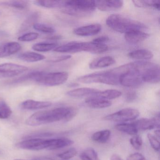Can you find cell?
Listing matches in <instances>:
<instances>
[{"label":"cell","mask_w":160,"mask_h":160,"mask_svg":"<svg viewBox=\"0 0 160 160\" xmlns=\"http://www.w3.org/2000/svg\"><path fill=\"white\" fill-rule=\"evenodd\" d=\"M127 160H146L144 155L138 152L132 153L128 156Z\"/></svg>","instance_id":"obj_35"},{"label":"cell","mask_w":160,"mask_h":160,"mask_svg":"<svg viewBox=\"0 0 160 160\" xmlns=\"http://www.w3.org/2000/svg\"><path fill=\"white\" fill-rule=\"evenodd\" d=\"M102 26L99 24H91L76 28L73 30L76 35L80 36H91L96 35L101 32Z\"/></svg>","instance_id":"obj_10"},{"label":"cell","mask_w":160,"mask_h":160,"mask_svg":"<svg viewBox=\"0 0 160 160\" xmlns=\"http://www.w3.org/2000/svg\"><path fill=\"white\" fill-rule=\"evenodd\" d=\"M57 46L58 44L55 43H38L33 45L32 48L37 52H47L55 49Z\"/></svg>","instance_id":"obj_25"},{"label":"cell","mask_w":160,"mask_h":160,"mask_svg":"<svg viewBox=\"0 0 160 160\" xmlns=\"http://www.w3.org/2000/svg\"><path fill=\"white\" fill-rule=\"evenodd\" d=\"M95 8V1H66L65 6L62 12L76 17H86L92 14Z\"/></svg>","instance_id":"obj_3"},{"label":"cell","mask_w":160,"mask_h":160,"mask_svg":"<svg viewBox=\"0 0 160 160\" xmlns=\"http://www.w3.org/2000/svg\"><path fill=\"white\" fill-rule=\"evenodd\" d=\"M14 160H23V159H14ZM42 160V159H39V160Z\"/></svg>","instance_id":"obj_43"},{"label":"cell","mask_w":160,"mask_h":160,"mask_svg":"<svg viewBox=\"0 0 160 160\" xmlns=\"http://www.w3.org/2000/svg\"><path fill=\"white\" fill-rule=\"evenodd\" d=\"M12 110L5 101H0V119H6L12 115Z\"/></svg>","instance_id":"obj_28"},{"label":"cell","mask_w":160,"mask_h":160,"mask_svg":"<svg viewBox=\"0 0 160 160\" xmlns=\"http://www.w3.org/2000/svg\"><path fill=\"white\" fill-rule=\"evenodd\" d=\"M138 110L133 108H125L117 112L109 114L103 118L105 120L115 122H126L131 121L138 118L139 116Z\"/></svg>","instance_id":"obj_6"},{"label":"cell","mask_w":160,"mask_h":160,"mask_svg":"<svg viewBox=\"0 0 160 160\" xmlns=\"http://www.w3.org/2000/svg\"><path fill=\"white\" fill-rule=\"evenodd\" d=\"M39 34L36 32H31L23 34L18 37V40L21 42H30L38 39Z\"/></svg>","instance_id":"obj_31"},{"label":"cell","mask_w":160,"mask_h":160,"mask_svg":"<svg viewBox=\"0 0 160 160\" xmlns=\"http://www.w3.org/2000/svg\"><path fill=\"white\" fill-rule=\"evenodd\" d=\"M116 62L114 58L110 56H105L95 59L89 64V68L91 69L106 68L113 65Z\"/></svg>","instance_id":"obj_16"},{"label":"cell","mask_w":160,"mask_h":160,"mask_svg":"<svg viewBox=\"0 0 160 160\" xmlns=\"http://www.w3.org/2000/svg\"><path fill=\"white\" fill-rule=\"evenodd\" d=\"M0 5L8 6L16 9H26L29 6V3L26 1H11L1 2H0Z\"/></svg>","instance_id":"obj_26"},{"label":"cell","mask_w":160,"mask_h":160,"mask_svg":"<svg viewBox=\"0 0 160 160\" xmlns=\"http://www.w3.org/2000/svg\"><path fill=\"white\" fill-rule=\"evenodd\" d=\"M77 113V109L73 107L38 111L28 118L26 123L30 126H36L59 121L67 122L73 118Z\"/></svg>","instance_id":"obj_1"},{"label":"cell","mask_w":160,"mask_h":160,"mask_svg":"<svg viewBox=\"0 0 160 160\" xmlns=\"http://www.w3.org/2000/svg\"><path fill=\"white\" fill-rule=\"evenodd\" d=\"M137 95L136 92L129 91L126 93L125 95V99L126 102H132L136 99Z\"/></svg>","instance_id":"obj_34"},{"label":"cell","mask_w":160,"mask_h":160,"mask_svg":"<svg viewBox=\"0 0 160 160\" xmlns=\"http://www.w3.org/2000/svg\"><path fill=\"white\" fill-rule=\"evenodd\" d=\"M110 160H123V159L117 154H113L110 157Z\"/></svg>","instance_id":"obj_38"},{"label":"cell","mask_w":160,"mask_h":160,"mask_svg":"<svg viewBox=\"0 0 160 160\" xmlns=\"http://www.w3.org/2000/svg\"><path fill=\"white\" fill-rule=\"evenodd\" d=\"M33 28L40 32L52 34L55 32L54 28L45 24L41 23H35L33 25Z\"/></svg>","instance_id":"obj_29"},{"label":"cell","mask_w":160,"mask_h":160,"mask_svg":"<svg viewBox=\"0 0 160 160\" xmlns=\"http://www.w3.org/2000/svg\"><path fill=\"white\" fill-rule=\"evenodd\" d=\"M51 105L52 103L50 102L28 100L23 102L20 104V107L24 110H33L46 108Z\"/></svg>","instance_id":"obj_15"},{"label":"cell","mask_w":160,"mask_h":160,"mask_svg":"<svg viewBox=\"0 0 160 160\" xmlns=\"http://www.w3.org/2000/svg\"><path fill=\"white\" fill-rule=\"evenodd\" d=\"M137 129L141 131L150 130L160 127V117L158 114L153 118H141L133 122Z\"/></svg>","instance_id":"obj_8"},{"label":"cell","mask_w":160,"mask_h":160,"mask_svg":"<svg viewBox=\"0 0 160 160\" xmlns=\"http://www.w3.org/2000/svg\"><path fill=\"white\" fill-rule=\"evenodd\" d=\"M77 153V151L75 148H71L66 151L58 154V156L63 160H68L75 157Z\"/></svg>","instance_id":"obj_30"},{"label":"cell","mask_w":160,"mask_h":160,"mask_svg":"<svg viewBox=\"0 0 160 160\" xmlns=\"http://www.w3.org/2000/svg\"><path fill=\"white\" fill-rule=\"evenodd\" d=\"M95 7L103 12H110L119 10L123 6L122 1H95Z\"/></svg>","instance_id":"obj_9"},{"label":"cell","mask_w":160,"mask_h":160,"mask_svg":"<svg viewBox=\"0 0 160 160\" xmlns=\"http://www.w3.org/2000/svg\"><path fill=\"white\" fill-rule=\"evenodd\" d=\"M18 58L27 62H34L43 60L46 58L42 54L33 52H24L19 54Z\"/></svg>","instance_id":"obj_19"},{"label":"cell","mask_w":160,"mask_h":160,"mask_svg":"<svg viewBox=\"0 0 160 160\" xmlns=\"http://www.w3.org/2000/svg\"><path fill=\"white\" fill-rule=\"evenodd\" d=\"M35 4L47 8H64L66 1H36Z\"/></svg>","instance_id":"obj_23"},{"label":"cell","mask_w":160,"mask_h":160,"mask_svg":"<svg viewBox=\"0 0 160 160\" xmlns=\"http://www.w3.org/2000/svg\"><path fill=\"white\" fill-rule=\"evenodd\" d=\"M115 128L119 132L130 135H136L138 130L133 123H119L115 125Z\"/></svg>","instance_id":"obj_20"},{"label":"cell","mask_w":160,"mask_h":160,"mask_svg":"<svg viewBox=\"0 0 160 160\" xmlns=\"http://www.w3.org/2000/svg\"><path fill=\"white\" fill-rule=\"evenodd\" d=\"M71 58V56L70 55H63V56L57 57L56 58L50 61V62H60L63 61L67 60Z\"/></svg>","instance_id":"obj_37"},{"label":"cell","mask_w":160,"mask_h":160,"mask_svg":"<svg viewBox=\"0 0 160 160\" xmlns=\"http://www.w3.org/2000/svg\"><path fill=\"white\" fill-rule=\"evenodd\" d=\"M128 57L132 59L137 60H147L151 59L153 57L151 51L148 49H139L133 50L129 53Z\"/></svg>","instance_id":"obj_18"},{"label":"cell","mask_w":160,"mask_h":160,"mask_svg":"<svg viewBox=\"0 0 160 160\" xmlns=\"http://www.w3.org/2000/svg\"><path fill=\"white\" fill-rule=\"evenodd\" d=\"M83 42H72L57 47L54 51L60 53H74L82 52Z\"/></svg>","instance_id":"obj_13"},{"label":"cell","mask_w":160,"mask_h":160,"mask_svg":"<svg viewBox=\"0 0 160 160\" xmlns=\"http://www.w3.org/2000/svg\"><path fill=\"white\" fill-rule=\"evenodd\" d=\"M147 137L152 148L156 151H159L160 144L158 138L150 133L148 134Z\"/></svg>","instance_id":"obj_33"},{"label":"cell","mask_w":160,"mask_h":160,"mask_svg":"<svg viewBox=\"0 0 160 160\" xmlns=\"http://www.w3.org/2000/svg\"><path fill=\"white\" fill-rule=\"evenodd\" d=\"M19 43L15 42H5L0 45V58H4L14 55L21 49Z\"/></svg>","instance_id":"obj_12"},{"label":"cell","mask_w":160,"mask_h":160,"mask_svg":"<svg viewBox=\"0 0 160 160\" xmlns=\"http://www.w3.org/2000/svg\"><path fill=\"white\" fill-rule=\"evenodd\" d=\"M68 78L69 74L67 72L47 73L42 72L36 82L44 86L53 87L65 83Z\"/></svg>","instance_id":"obj_5"},{"label":"cell","mask_w":160,"mask_h":160,"mask_svg":"<svg viewBox=\"0 0 160 160\" xmlns=\"http://www.w3.org/2000/svg\"><path fill=\"white\" fill-rule=\"evenodd\" d=\"M100 90L96 89L88 88H81L69 91L66 94L70 97H82L85 96H92L98 93Z\"/></svg>","instance_id":"obj_17"},{"label":"cell","mask_w":160,"mask_h":160,"mask_svg":"<svg viewBox=\"0 0 160 160\" xmlns=\"http://www.w3.org/2000/svg\"><path fill=\"white\" fill-rule=\"evenodd\" d=\"M135 6L139 8L141 7H152L157 9L158 11L160 9V1L157 0H138L132 1Z\"/></svg>","instance_id":"obj_24"},{"label":"cell","mask_w":160,"mask_h":160,"mask_svg":"<svg viewBox=\"0 0 160 160\" xmlns=\"http://www.w3.org/2000/svg\"><path fill=\"white\" fill-rule=\"evenodd\" d=\"M130 143L134 148L136 150L140 149L143 144V140L140 136L135 135L130 140Z\"/></svg>","instance_id":"obj_32"},{"label":"cell","mask_w":160,"mask_h":160,"mask_svg":"<svg viewBox=\"0 0 160 160\" xmlns=\"http://www.w3.org/2000/svg\"><path fill=\"white\" fill-rule=\"evenodd\" d=\"M85 103L89 107L95 109L107 108L112 105V103L110 101L94 95L89 96L86 99Z\"/></svg>","instance_id":"obj_14"},{"label":"cell","mask_w":160,"mask_h":160,"mask_svg":"<svg viewBox=\"0 0 160 160\" xmlns=\"http://www.w3.org/2000/svg\"><path fill=\"white\" fill-rule=\"evenodd\" d=\"M111 132L109 130H103L94 133L91 136V139L94 142L104 144L109 140Z\"/></svg>","instance_id":"obj_21"},{"label":"cell","mask_w":160,"mask_h":160,"mask_svg":"<svg viewBox=\"0 0 160 160\" xmlns=\"http://www.w3.org/2000/svg\"><path fill=\"white\" fill-rule=\"evenodd\" d=\"M81 160H100L96 151L92 148H88L80 154Z\"/></svg>","instance_id":"obj_27"},{"label":"cell","mask_w":160,"mask_h":160,"mask_svg":"<svg viewBox=\"0 0 160 160\" xmlns=\"http://www.w3.org/2000/svg\"><path fill=\"white\" fill-rule=\"evenodd\" d=\"M149 37V34L148 33L138 30L131 31L124 34L125 41L132 44H135L143 42Z\"/></svg>","instance_id":"obj_11"},{"label":"cell","mask_w":160,"mask_h":160,"mask_svg":"<svg viewBox=\"0 0 160 160\" xmlns=\"http://www.w3.org/2000/svg\"><path fill=\"white\" fill-rule=\"evenodd\" d=\"M78 86H79V84L77 83H72L69 85V87L71 88H75Z\"/></svg>","instance_id":"obj_41"},{"label":"cell","mask_w":160,"mask_h":160,"mask_svg":"<svg viewBox=\"0 0 160 160\" xmlns=\"http://www.w3.org/2000/svg\"><path fill=\"white\" fill-rule=\"evenodd\" d=\"M57 138L44 139L39 138H32L20 141L16 144V147L18 148L32 151L57 150Z\"/></svg>","instance_id":"obj_4"},{"label":"cell","mask_w":160,"mask_h":160,"mask_svg":"<svg viewBox=\"0 0 160 160\" xmlns=\"http://www.w3.org/2000/svg\"><path fill=\"white\" fill-rule=\"evenodd\" d=\"M109 39L108 37L105 36H101L98 38L94 39L93 41H92L94 43L100 44H105L106 43L109 41Z\"/></svg>","instance_id":"obj_36"},{"label":"cell","mask_w":160,"mask_h":160,"mask_svg":"<svg viewBox=\"0 0 160 160\" xmlns=\"http://www.w3.org/2000/svg\"><path fill=\"white\" fill-rule=\"evenodd\" d=\"M107 25L111 29L120 33H125L134 30L143 31L147 27L143 23L120 14H112L106 20Z\"/></svg>","instance_id":"obj_2"},{"label":"cell","mask_w":160,"mask_h":160,"mask_svg":"<svg viewBox=\"0 0 160 160\" xmlns=\"http://www.w3.org/2000/svg\"><path fill=\"white\" fill-rule=\"evenodd\" d=\"M41 159L42 160H55L52 158H48V157H42Z\"/></svg>","instance_id":"obj_42"},{"label":"cell","mask_w":160,"mask_h":160,"mask_svg":"<svg viewBox=\"0 0 160 160\" xmlns=\"http://www.w3.org/2000/svg\"><path fill=\"white\" fill-rule=\"evenodd\" d=\"M154 134L155 135V137H157V138H160V130L157 129L154 131Z\"/></svg>","instance_id":"obj_40"},{"label":"cell","mask_w":160,"mask_h":160,"mask_svg":"<svg viewBox=\"0 0 160 160\" xmlns=\"http://www.w3.org/2000/svg\"><path fill=\"white\" fill-rule=\"evenodd\" d=\"M62 37L60 35H54V36H51L48 38L49 40H59V39H61Z\"/></svg>","instance_id":"obj_39"},{"label":"cell","mask_w":160,"mask_h":160,"mask_svg":"<svg viewBox=\"0 0 160 160\" xmlns=\"http://www.w3.org/2000/svg\"><path fill=\"white\" fill-rule=\"evenodd\" d=\"M93 95L109 101L120 97L122 95V92L118 90L108 89L103 91H100L98 93Z\"/></svg>","instance_id":"obj_22"},{"label":"cell","mask_w":160,"mask_h":160,"mask_svg":"<svg viewBox=\"0 0 160 160\" xmlns=\"http://www.w3.org/2000/svg\"><path fill=\"white\" fill-rule=\"evenodd\" d=\"M24 65L13 63L0 64V78H12L19 75L28 71Z\"/></svg>","instance_id":"obj_7"}]
</instances>
